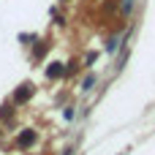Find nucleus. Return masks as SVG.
I'll return each instance as SVG.
<instances>
[{
  "label": "nucleus",
  "mask_w": 155,
  "mask_h": 155,
  "mask_svg": "<svg viewBox=\"0 0 155 155\" xmlns=\"http://www.w3.org/2000/svg\"><path fill=\"white\" fill-rule=\"evenodd\" d=\"M106 49H109V52H114V49H117V38H112V41L106 44Z\"/></svg>",
  "instance_id": "nucleus-2"
},
{
  "label": "nucleus",
  "mask_w": 155,
  "mask_h": 155,
  "mask_svg": "<svg viewBox=\"0 0 155 155\" xmlns=\"http://www.w3.org/2000/svg\"><path fill=\"white\" fill-rule=\"evenodd\" d=\"M93 84H95V76H93V74H90V76H87V79H84V82H82V90H90V87H93Z\"/></svg>",
  "instance_id": "nucleus-1"
},
{
  "label": "nucleus",
  "mask_w": 155,
  "mask_h": 155,
  "mask_svg": "<svg viewBox=\"0 0 155 155\" xmlns=\"http://www.w3.org/2000/svg\"><path fill=\"white\" fill-rule=\"evenodd\" d=\"M131 8H134V0H125V3H123V11H125V14H128V11H131Z\"/></svg>",
  "instance_id": "nucleus-3"
}]
</instances>
